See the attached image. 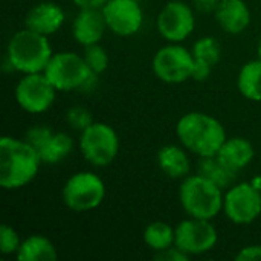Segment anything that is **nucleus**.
<instances>
[{"mask_svg":"<svg viewBox=\"0 0 261 261\" xmlns=\"http://www.w3.org/2000/svg\"><path fill=\"white\" fill-rule=\"evenodd\" d=\"M41 158L24 139L3 136L0 139V187L20 190L29 185L38 174Z\"/></svg>","mask_w":261,"mask_h":261,"instance_id":"nucleus-1","label":"nucleus"},{"mask_svg":"<svg viewBox=\"0 0 261 261\" xmlns=\"http://www.w3.org/2000/svg\"><path fill=\"white\" fill-rule=\"evenodd\" d=\"M176 136L188 151L199 158L216 156L228 138L223 124L205 112L185 113L176 124Z\"/></svg>","mask_w":261,"mask_h":261,"instance_id":"nucleus-2","label":"nucleus"},{"mask_svg":"<svg viewBox=\"0 0 261 261\" xmlns=\"http://www.w3.org/2000/svg\"><path fill=\"white\" fill-rule=\"evenodd\" d=\"M54 55L49 37L37 34L28 28L17 31L6 46V63L12 70L23 75L44 72Z\"/></svg>","mask_w":261,"mask_h":261,"instance_id":"nucleus-3","label":"nucleus"},{"mask_svg":"<svg viewBox=\"0 0 261 261\" xmlns=\"http://www.w3.org/2000/svg\"><path fill=\"white\" fill-rule=\"evenodd\" d=\"M225 193L202 174H190L179 187V202L188 217L213 220L223 213Z\"/></svg>","mask_w":261,"mask_h":261,"instance_id":"nucleus-4","label":"nucleus"},{"mask_svg":"<svg viewBox=\"0 0 261 261\" xmlns=\"http://www.w3.org/2000/svg\"><path fill=\"white\" fill-rule=\"evenodd\" d=\"M78 147L90 165L104 168L116 159L121 142L116 130L110 124L95 121L80 133Z\"/></svg>","mask_w":261,"mask_h":261,"instance_id":"nucleus-5","label":"nucleus"},{"mask_svg":"<svg viewBox=\"0 0 261 261\" xmlns=\"http://www.w3.org/2000/svg\"><path fill=\"white\" fill-rule=\"evenodd\" d=\"M61 199L73 213L96 210L106 199V184L93 171H78L66 180Z\"/></svg>","mask_w":261,"mask_h":261,"instance_id":"nucleus-6","label":"nucleus"},{"mask_svg":"<svg viewBox=\"0 0 261 261\" xmlns=\"http://www.w3.org/2000/svg\"><path fill=\"white\" fill-rule=\"evenodd\" d=\"M193 66V52L180 43H170L161 47L151 60L154 76L165 84H182L191 80Z\"/></svg>","mask_w":261,"mask_h":261,"instance_id":"nucleus-7","label":"nucleus"},{"mask_svg":"<svg viewBox=\"0 0 261 261\" xmlns=\"http://www.w3.org/2000/svg\"><path fill=\"white\" fill-rule=\"evenodd\" d=\"M44 75L58 92H72L80 90L86 78L90 75V69L83 55L64 50L54 52L44 69Z\"/></svg>","mask_w":261,"mask_h":261,"instance_id":"nucleus-8","label":"nucleus"},{"mask_svg":"<svg viewBox=\"0 0 261 261\" xmlns=\"http://www.w3.org/2000/svg\"><path fill=\"white\" fill-rule=\"evenodd\" d=\"M223 213L236 225H251L261 216V191L252 182L234 184L225 191Z\"/></svg>","mask_w":261,"mask_h":261,"instance_id":"nucleus-9","label":"nucleus"},{"mask_svg":"<svg viewBox=\"0 0 261 261\" xmlns=\"http://www.w3.org/2000/svg\"><path fill=\"white\" fill-rule=\"evenodd\" d=\"M55 86L49 81L44 72L26 73L15 86V101L21 110L31 115L44 113L49 110L57 96Z\"/></svg>","mask_w":261,"mask_h":261,"instance_id":"nucleus-10","label":"nucleus"},{"mask_svg":"<svg viewBox=\"0 0 261 261\" xmlns=\"http://www.w3.org/2000/svg\"><path fill=\"white\" fill-rule=\"evenodd\" d=\"M156 28L164 40L170 43H182L196 29L194 6L182 0L168 2L156 18Z\"/></svg>","mask_w":261,"mask_h":261,"instance_id":"nucleus-11","label":"nucleus"},{"mask_svg":"<svg viewBox=\"0 0 261 261\" xmlns=\"http://www.w3.org/2000/svg\"><path fill=\"white\" fill-rule=\"evenodd\" d=\"M219 242V232L211 220L188 217L176 226L174 245L190 257L210 252Z\"/></svg>","mask_w":261,"mask_h":261,"instance_id":"nucleus-12","label":"nucleus"},{"mask_svg":"<svg viewBox=\"0 0 261 261\" xmlns=\"http://www.w3.org/2000/svg\"><path fill=\"white\" fill-rule=\"evenodd\" d=\"M102 14L110 32L118 37H132L138 34L144 23V11L139 0H110Z\"/></svg>","mask_w":261,"mask_h":261,"instance_id":"nucleus-13","label":"nucleus"},{"mask_svg":"<svg viewBox=\"0 0 261 261\" xmlns=\"http://www.w3.org/2000/svg\"><path fill=\"white\" fill-rule=\"evenodd\" d=\"M64 9L55 2H40L34 5L24 15V28L50 37L61 29L64 24Z\"/></svg>","mask_w":261,"mask_h":261,"instance_id":"nucleus-14","label":"nucleus"},{"mask_svg":"<svg viewBox=\"0 0 261 261\" xmlns=\"http://www.w3.org/2000/svg\"><path fill=\"white\" fill-rule=\"evenodd\" d=\"M106 31H109L102 9L86 8L80 9L72 24V35L83 47L96 44L102 40Z\"/></svg>","mask_w":261,"mask_h":261,"instance_id":"nucleus-15","label":"nucleus"},{"mask_svg":"<svg viewBox=\"0 0 261 261\" xmlns=\"http://www.w3.org/2000/svg\"><path fill=\"white\" fill-rule=\"evenodd\" d=\"M217 24L223 32L239 35L251 24V9L245 0H222L214 12Z\"/></svg>","mask_w":261,"mask_h":261,"instance_id":"nucleus-16","label":"nucleus"},{"mask_svg":"<svg viewBox=\"0 0 261 261\" xmlns=\"http://www.w3.org/2000/svg\"><path fill=\"white\" fill-rule=\"evenodd\" d=\"M226 167L239 173L245 170L255 158V148L252 142L242 136L226 138L222 148L216 154Z\"/></svg>","mask_w":261,"mask_h":261,"instance_id":"nucleus-17","label":"nucleus"},{"mask_svg":"<svg viewBox=\"0 0 261 261\" xmlns=\"http://www.w3.org/2000/svg\"><path fill=\"white\" fill-rule=\"evenodd\" d=\"M187 151L188 150L182 144L180 145H174V144L164 145L158 151V165H159L161 171L170 179L182 180L187 176H190L191 162H190Z\"/></svg>","mask_w":261,"mask_h":261,"instance_id":"nucleus-18","label":"nucleus"},{"mask_svg":"<svg viewBox=\"0 0 261 261\" xmlns=\"http://www.w3.org/2000/svg\"><path fill=\"white\" fill-rule=\"evenodd\" d=\"M15 257L18 261H55L58 258V252L55 245L47 237L32 234L21 240Z\"/></svg>","mask_w":261,"mask_h":261,"instance_id":"nucleus-19","label":"nucleus"},{"mask_svg":"<svg viewBox=\"0 0 261 261\" xmlns=\"http://www.w3.org/2000/svg\"><path fill=\"white\" fill-rule=\"evenodd\" d=\"M237 89L249 101H261V60L255 58L242 66L237 75Z\"/></svg>","mask_w":261,"mask_h":261,"instance_id":"nucleus-20","label":"nucleus"},{"mask_svg":"<svg viewBox=\"0 0 261 261\" xmlns=\"http://www.w3.org/2000/svg\"><path fill=\"white\" fill-rule=\"evenodd\" d=\"M73 147H75V142L69 133L55 132L38 153H40L43 164L57 165L73 151Z\"/></svg>","mask_w":261,"mask_h":261,"instance_id":"nucleus-21","label":"nucleus"},{"mask_svg":"<svg viewBox=\"0 0 261 261\" xmlns=\"http://www.w3.org/2000/svg\"><path fill=\"white\" fill-rule=\"evenodd\" d=\"M199 174L205 176L222 190H228L229 187H232L237 177V173L232 171L229 167H226L217 156L200 158Z\"/></svg>","mask_w":261,"mask_h":261,"instance_id":"nucleus-22","label":"nucleus"},{"mask_svg":"<svg viewBox=\"0 0 261 261\" xmlns=\"http://www.w3.org/2000/svg\"><path fill=\"white\" fill-rule=\"evenodd\" d=\"M144 243L154 252L164 251L174 245L176 242V228L168 225L167 222L156 220L147 225L144 229Z\"/></svg>","mask_w":261,"mask_h":261,"instance_id":"nucleus-23","label":"nucleus"},{"mask_svg":"<svg viewBox=\"0 0 261 261\" xmlns=\"http://www.w3.org/2000/svg\"><path fill=\"white\" fill-rule=\"evenodd\" d=\"M193 55L196 60L205 61L208 64H211L213 67L219 64V61L222 60V46L220 41L216 37L206 35L199 38L191 49Z\"/></svg>","mask_w":261,"mask_h":261,"instance_id":"nucleus-24","label":"nucleus"},{"mask_svg":"<svg viewBox=\"0 0 261 261\" xmlns=\"http://www.w3.org/2000/svg\"><path fill=\"white\" fill-rule=\"evenodd\" d=\"M83 57H84L90 72H93V73L101 75L109 69V64H110L109 54L99 43L86 46L84 52H83Z\"/></svg>","mask_w":261,"mask_h":261,"instance_id":"nucleus-25","label":"nucleus"},{"mask_svg":"<svg viewBox=\"0 0 261 261\" xmlns=\"http://www.w3.org/2000/svg\"><path fill=\"white\" fill-rule=\"evenodd\" d=\"M66 121L69 124L70 128L76 130V132H83L86 130L93 121V116H92V112L83 106H75V107H70L66 113Z\"/></svg>","mask_w":261,"mask_h":261,"instance_id":"nucleus-26","label":"nucleus"},{"mask_svg":"<svg viewBox=\"0 0 261 261\" xmlns=\"http://www.w3.org/2000/svg\"><path fill=\"white\" fill-rule=\"evenodd\" d=\"M20 245H21V239H20L18 232L9 225H2V228H0V252L3 255H15L18 252Z\"/></svg>","mask_w":261,"mask_h":261,"instance_id":"nucleus-27","label":"nucleus"},{"mask_svg":"<svg viewBox=\"0 0 261 261\" xmlns=\"http://www.w3.org/2000/svg\"><path fill=\"white\" fill-rule=\"evenodd\" d=\"M55 132L49 127V125H44V124H35L32 127H29L24 133V141L28 144H31L35 150H41L44 147V144L50 139V136L54 135Z\"/></svg>","mask_w":261,"mask_h":261,"instance_id":"nucleus-28","label":"nucleus"},{"mask_svg":"<svg viewBox=\"0 0 261 261\" xmlns=\"http://www.w3.org/2000/svg\"><path fill=\"white\" fill-rule=\"evenodd\" d=\"M154 258L156 260H162V261H188L191 257L187 255L184 251H180L176 245L164 249V251H159L154 254Z\"/></svg>","mask_w":261,"mask_h":261,"instance_id":"nucleus-29","label":"nucleus"},{"mask_svg":"<svg viewBox=\"0 0 261 261\" xmlns=\"http://www.w3.org/2000/svg\"><path fill=\"white\" fill-rule=\"evenodd\" d=\"M213 66L205 63V61H200V60H196L194 58V66H193V73H191V80L194 81H206L210 76H211V72H213Z\"/></svg>","mask_w":261,"mask_h":261,"instance_id":"nucleus-30","label":"nucleus"},{"mask_svg":"<svg viewBox=\"0 0 261 261\" xmlns=\"http://www.w3.org/2000/svg\"><path fill=\"white\" fill-rule=\"evenodd\" d=\"M237 261H261V245L243 246L236 255Z\"/></svg>","mask_w":261,"mask_h":261,"instance_id":"nucleus-31","label":"nucleus"},{"mask_svg":"<svg viewBox=\"0 0 261 261\" xmlns=\"http://www.w3.org/2000/svg\"><path fill=\"white\" fill-rule=\"evenodd\" d=\"M222 0H193V6L194 9H197L199 12L203 14H214L219 8Z\"/></svg>","mask_w":261,"mask_h":261,"instance_id":"nucleus-32","label":"nucleus"},{"mask_svg":"<svg viewBox=\"0 0 261 261\" xmlns=\"http://www.w3.org/2000/svg\"><path fill=\"white\" fill-rule=\"evenodd\" d=\"M73 5H76L80 9L93 8V9H102L110 0H72Z\"/></svg>","mask_w":261,"mask_h":261,"instance_id":"nucleus-33","label":"nucleus"},{"mask_svg":"<svg viewBox=\"0 0 261 261\" xmlns=\"http://www.w3.org/2000/svg\"><path fill=\"white\" fill-rule=\"evenodd\" d=\"M98 78H99L98 73L90 72V75L86 78V81L83 83V86L80 87L78 92H81V93H90V92H93V89H95L96 84H98Z\"/></svg>","mask_w":261,"mask_h":261,"instance_id":"nucleus-34","label":"nucleus"},{"mask_svg":"<svg viewBox=\"0 0 261 261\" xmlns=\"http://www.w3.org/2000/svg\"><path fill=\"white\" fill-rule=\"evenodd\" d=\"M257 54H258V58L261 60V37L258 40V44H257Z\"/></svg>","mask_w":261,"mask_h":261,"instance_id":"nucleus-35","label":"nucleus"}]
</instances>
